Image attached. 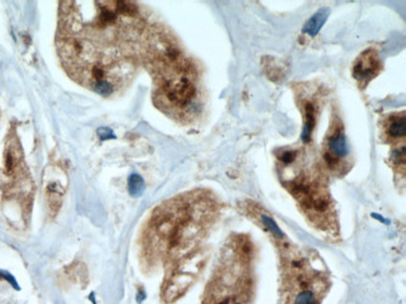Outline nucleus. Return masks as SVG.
<instances>
[{
	"instance_id": "0eeeda50",
	"label": "nucleus",
	"mask_w": 406,
	"mask_h": 304,
	"mask_svg": "<svg viewBox=\"0 0 406 304\" xmlns=\"http://www.w3.org/2000/svg\"><path fill=\"white\" fill-rule=\"evenodd\" d=\"M128 189H129L130 194L133 197H139L143 194L145 190V182L140 175L138 173H133L130 175L129 181H128Z\"/></svg>"
},
{
	"instance_id": "6e6552de",
	"label": "nucleus",
	"mask_w": 406,
	"mask_h": 304,
	"mask_svg": "<svg viewBox=\"0 0 406 304\" xmlns=\"http://www.w3.org/2000/svg\"><path fill=\"white\" fill-rule=\"evenodd\" d=\"M261 220H262V223H264V225H265L266 227L269 228V229H270L271 233L275 234V236H277V237H280V238H281V237H284V234H282L281 229H280V228L278 227L277 223L274 222V221L271 220L270 217L265 216V214H262V216H261Z\"/></svg>"
},
{
	"instance_id": "f03ea898",
	"label": "nucleus",
	"mask_w": 406,
	"mask_h": 304,
	"mask_svg": "<svg viewBox=\"0 0 406 304\" xmlns=\"http://www.w3.org/2000/svg\"><path fill=\"white\" fill-rule=\"evenodd\" d=\"M379 70H380V61L375 54L367 51L363 54L361 57H359L358 62L354 66V77L360 82H366L374 77Z\"/></svg>"
},
{
	"instance_id": "39448f33",
	"label": "nucleus",
	"mask_w": 406,
	"mask_h": 304,
	"mask_svg": "<svg viewBox=\"0 0 406 304\" xmlns=\"http://www.w3.org/2000/svg\"><path fill=\"white\" fill-rule=\"evenodd\" d=\"M314 127H315V109L313 104H308L305 107V122L301 133V140L304 144L310 142Z\"/></svg>"
},
{
	"instance_id": "1a4fd4ad",
	"label": "nucleus",
	"mask_w": 406,
	"mask_h": 304,
	"mask_svg": "<svg viewBox=\"0 0 406 304\" xmlns=\"http://www.w3.org/2000/svg\"><path fill=\"white\" fill-rule=\"evenodd\" d=\"M295 157H296V155L294 151H284V152H281L279 156L280 161H281L282 164H285V165L293 164Z\"/></svg>"
},
{
	"instance_id": "7ed1b4c3",
	"label": "nucleus",
	"mask_w": 406,
	"mask_h": 304,
	"mask_svg": "<svg viewBox=\"0 0 406 304\" xmlns=\"http://www.w3.org/2000/svg\"><path fill=\"white\" fill-rule=\"evenodd\" d=\"M329 15H330V9L329 8H322L320 9V10H318V12L306 21V24H305L304 28H302V33L310 35V37H316V35L319 34V31L322 29L324 24L326 23Z\"/></svg>"
},
{
	"instance_id": "9b49d317",
	"label": "nucleus",
	"mask_w": 406,
	"mask_h": 304,
	"mask_svg": "<svg viewBox=\"0 0 406 304\" xmlns=\"http://www.w3.org/2000/svg\"><path fill=\"white\" fill-rule=\"evenodd\" d=\"M0 276L4 277V278H5L6 281H8V282H10V283H12V285H13V287H14V288H19V287H18L17 281H15V279L13 278V276H10V274L6 273V272H1V270H0Z\"/></svg>"
},
{
	"instance_id": "423d86ee",
	"label": "nucleus",
	"mask_w": 406,
	"mask_h": 304,
	"mask_svg": "<svg viewBox=\"0 0 406 304\" xmlns=\"http://www.w3.org/2000/svg\"><path fill=\"white\" fill-rule=\"evenodd\" d=\"M387 133L391 136L392 138H403L405 137L406 135V122L405 117L401 116V117L394 118L389 125V129H387Z\"/></svg>"
},
{
	"instance_id": "20e7f679",
	"label": "nucleus",
	"mask_w": 406,
	"mask_h": 304,
	"mask_svg": "<svg viewBox=\"0 0 406 304\" xmlns=\"http://www.w3.org/2000/svg\"><path fill=\"white\" fill-rule=\"evenodd\" d=\"M327 147H329V153L333 155L336 158H342L349 153V146H347L346 137L342 133H336L329 138L327 142Z\"/></svg>"
},
{
	"instance_id": "f257e3e1",
	"label": "nucleus",
	"mask_w": 406,
	"mask_h": 304,
	"mask_svg": "<svg viewBox=\"0 0 406 304\" xmlns=\"http://www.w3.org/2000/svg\"><path fill=\"white\" fill-rule=\"evenodd\" d=\"M164 94L171 104L185 106L194 99L196 89L194 84L185 76H176L168 80L164 85Z\"/></svg>"
},
{
	"instance_id": "9d476101",
	"label": "nucleus",
	"mask_w": 406,
	"mask_h": 304,
	"mask_svg": "<svg viewBox=\"0 0 406 304\" xmlns=\"http://www.w3.org/2000/svg\"><path fill=\"white\" fill-rule=\"evenodd\" d=\"M98 135L100 136L102 140H107V138H114V133L110 129H107V127H102V129L98 130Z\"/></svg>"
}]
</instances>
